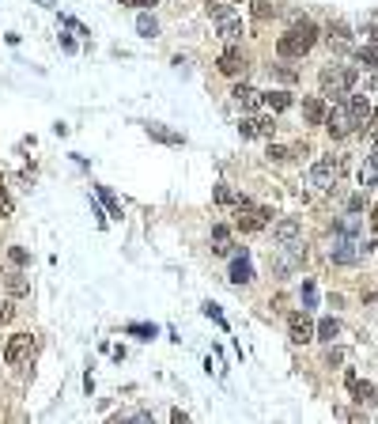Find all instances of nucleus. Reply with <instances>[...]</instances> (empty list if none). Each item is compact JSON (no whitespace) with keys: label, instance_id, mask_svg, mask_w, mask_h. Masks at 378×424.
<instances>
[{"label":"nucleus","instance_id":"nucleus-27","mask_svg":"<svg viewBox=\"0 0 378 424\" xmlns=\"http://www.w3.org/2000/svg\"><path fill=\"white\" fill-rule=\"evenodd\" d=\"M292 156H299V148H284V144H273L269 148V159H276V163H284V159H292Z\"/></svg>","mask_w":378,"mask_h":424},{"label":"nucleus","instance_id":"nucleus-33","mask_svg":"<svg viewBox=\"0 0 378 424\" xmlns=\"http://www.w3.org/2000/svg\"><path fill=\"white\" fill-rule=\"evenodd\" d=\"M367 137H371V144L378 148V110L371 114V122H367Z\"/></svg>","mask_w":378,"mask_h":424},{"label":"nucleus","instance_id":"nucleus-36","mask_svg":"<svg viewBox=\"0 0 378 424\" xmlns=\"http://www.w3.org/2000/svg\"><path fill=\"white\" fill-rule=\"evenodd\" d=\"M121 4H129V8H140V12H148V8H155V0H121Z\"/></svg>","mask_w":378,"mask_h":424},{"label":"nucleus","instance_id":"nucleus-37","mask_svg":"<svg viewBox=\"0 0 378 424\" xmlns=\"http://www.w3.org/2000/svg\"><path fill=\"white\" fill-rule=\"evenodd\" d=\"M0 216H12V201H8L4 186H0Z\"/></svg>","mask_w":378,"mask_h":424},{"label":"nucleus","instance_id":"nucleus-29","mask_svg":"<svg viewBox=\"0 0 378 424\" xmlns=\"http://www.w3.org/2000/svg\"><path fill=\"white\" fill-rule=\"evenodd\" d=\"M337 231H344V235H355V231H360V216H344V220L337 224Z\"/></svg>","mask_w":378,"mask_h":424},{"label":"nucleus","instance_id":"nucleus-12","mask_svg":"<svg viewBox=\"0 0 378 424\" xmlns=\"http://www.w3.org/2000/svg\"><path fill=\"white\" fill-rule=\"evenodd\" d=\"M239 133L242 137H273L276 122H273V118H258V114H253V118H246V122L239 125Z\"/></svg>","mask_w":378,"mask_h":424},{"label":"nucleus","instance_id":"nucleus-2","mask_svg":"<svg viewBox=\"0 0 378 424\" xmlns=\"http://www.w3.org/2000/svg\"><path fill=\"white\" fill-rule=\"evenodd\" d=\"M314 42H318V27L310 23V19H295V23L276 38V50H280V57H303V53L314 50Z\"/></svg>","mask_w":378,"mask_h":424},{"label":"nucleus","instance_id":"nucleus-10","mask_svg":"<svg viewBox=\"0 0 378 424\" xmlns=\"http://www.w3.org/2000/svg\"><path fill=\"white\" fill-rule=\"evenodd\" d=\"M216 64H219V72H224V76H242L250 61H246V53H242L239 46H227L224 53H219V61H216Z\"/></svg>","mask_w":378,"mask_h":424},{"label":"nucleus","instance_id":"nucleus-20","mask_svg":"<svg viewBox=\"0 0 378 424\" xmlns=\"http://www.w3.org/2000/svg\"><path fill=\"white\" fill-rule=\"evenodd\" d=\"M95 193H98V197H103V205L110 209V216H114V220H121V201L114 197V193H110L106 186H95Z\"/></svg>","mask_w":378,"mask_h":424},{"label":"nucleus","instance_id":"nucleus-31","mask_svg":"<svg viewBox=\"0 0 378 424\" xmlns=\"http://www.w3.org/2000/svg\"><path fill=\"white\" fill-rule=\"evenodd\" d=\"M12 319H16V307H12L8 299H0V326H8Z\"/></svg>","mask_w":378,"mask_h":424},{"label":"nucleus","instance_id":"nucleus-19","mask_svg":"<svg viewBox=\"0 0 378 424\" xmlns=\"http://www.w3.org/2000/svg\"><path fill=\"white\" fill-rule=\"evenodd\" d=\"M212 250H216V254H231V231L224 224L212 227Z\"/></svg>","mask_w":378,"mask_h":424},{"label":"nucleus","instance_id":"nucleus-28","mask_svg":"<svg viewBox=\"0 0 378 424\" xmlns=\"http://www.w3.org/2000/svg\"><path fill=\"white\" fill-rule=\"evenodd\" d=\"M273 12H276L273 0H253V16H258V19H269Z\"/></svg>","mask_w":378,"mask_h":424},{"label":"nucleus","instance_id":"nucleus-1","mask_svg":"<svg viewBox=\"0 0 378 424\" xmlns=\"http://www.w3.org/2000/svg\"><path fill=\"white\" fill-rule=\"evenodd\" d=\"M371 103L363 99V95H344V99L329 110L326 118V129H329V137L333 140H344V137H352L355 129H363L367 122H371Z\"/></svg>","mask_w":378,"mask_h":424},{"label":"nucleus","instance_id":"nucleus-34","mask_svg":"<svg viewBox=\"0 0 378 424\" xmlns=\"http://www.w3.org/2000/svg\"><path fill=\"white\" fill-rule=\"evenodd\" d=\"M314 299H318V288L307 280V285H303V303H307V307H314Z\"/></svg>","mask_w":378,"mask_h":424},{"label":"nucleus","instance_id":"nucleus-6","mask_svg":"<svg viewBox=\"0 0 378 424\" xmlns=\"http://www.w3.org/2000/svg\"><path fill=\"white\" fill-rule=\"evenodd\" d=\"M367 254V246H363V239H355V235H344L337 231V239H333V246H329V258L337 265H355L360 258Z\"/></svg>","mask_w":378,"mask_h":424},{"label":"nucleus","instance_id":"nucleus-15","mask_svg":"<svg viewBox=\"0 0 378 424\" xmlns=\"http://www.w3.org/2000/svg\"><path fill=\"white\" fill-rule=\"evenodd\" d=\"M360 186H363V190L378 186V148L363 159V167H360Z\"/></svg>","mask_w":378,"mask_h":424},{"label":"nucleus","instance_id":"nucleus-23","mask_svg":"<svg viewBox=\"0 0 378 424\" xmlns=\"http://www.w3.org/2000/svg\"><path fill=\"white\" fill-rule=\"evenodd\" d=\"M337 333H340V322L337 319H321L318 322V337H321V341H333Z\"/></svg>","mask_w":378,"mask_h":424},{"label":"nucleus","instance_id":"nucleus-16","mask_svg":"<svg viewBox=\"0 0 378 424\" xmlns=\"http://www.w3.org/2000/svg\"><path fill=\"white\" fill-rule=\"evenodd\" d=\"M0 277H4V288L12 292V296H27L30 292V280L23 273H16V269H0Z\"/></svg>","mask_w":378,"mask_h":424},{"label":"nucleus","instance_id":"nucleus-5","mask_svg":"<svg viewBox=\"0 0 378 424\" xmlns=\"http://www.w3.org/2000/svg\"><path fill=\"white\" fill-rule=\"evenodd\" d=\"M340 175H344V156H321L314 167H310L307 182H310L314 190H329V186H337Z\"/></svg>","mask_w":378,"mask_h":424},{"label":"nucleus","instance_id":"nucleus-17","mask_svg":"<svg viewBox=\"0 0 378 424\" xmlns=\"http://www.w3.org/2000/svg\"><path fill=\"white\" fill-rule=\"evenodd\" d=\"M148 137L159 140V144H185V137L178 133V129H166V125H159V122L148 125Z\"/></svg>","mask_w":378,"mask_h":424},{"label":"nucleus","instance_id":"nucleus-14","mask_svg":"<svg viewBox=\"0 0 378 424\" xmlns=\"http://www.w3.org/2000/svg\"><path fill=\"white\" fill-rule=\"evenodd\" d=\"M231 95H235V103L242 106V110H258V106L265 103V95H261V91H253V88H246V84H239V88L231 91Z\"/></svg>","mask_w":378,"mask_h":424},{"label":"nucleus","instance_id":"nucleus-8","mask_svg":"<svg viewBox=\"0 0 378 424\" xmlns=\"http://www.w3.org/2000/svg\"><path fill=\"white\" fill-rule=\"evenodd\" d=\"M208 16H212L216 30H219L224 38H231V42L242 38V19H239V12H235L231 4H216V0H212V4H208Z\"/></svg>","mask_w":378,"mask_h":424},{"label":"nucleus","instance_id":"nucleus-7","mask_svg":"<svg viewBox=\"0 0 378 424\" xmlns=\"http://www.w3.org/2000/svg\"><path fill=\"white\" fill-rule=\"evenodd\" d=\"M38 356V337L35 333H16V337H8V345H4V360L8 364H30Z\"/></svg>","mask_w":378,"mask_h":424},{"label":"nucleus","instance_id":"nucleus-4","mask_svg":"<svg viewBox=\"0 0 378 424\" xmlns=\"http://www.w3.org/2000/svg\"><path fill=\"white\" fill-rule=\"evenodd\" d=\"M269 224H273V209H265V205H250L246 197L235 205V227H239V231L253 235V231H261V227H269Z\"/></svg>","mask_w":378,"mask_h":424},{"label":"nucleus","instance_id":"nucleus-9","mask_svg":"<svg viewBox=\"0 0 378 424\" xmlns=\"http://www.w3.org/2000/svg\"><path fill=\"white\" fill-rule=\"evenodd\" d=\"M287 333H292L295 345H307V341H314V337H318V326L310 322L307 311H295L292 319H287Z\"/></svg>","mask_w":378,"mask_h":424},{"label":"nucleus","instance_id":"nucleus-40","mask_svg":"<svg viewBox=\"0 0 378 424\" xmlns=\"http://www.w3.org/2000/svg\"><path fill=\"white\" fill-rule=\"evenodd\" d=\"M371 38H374V42H378V27H371Z\"/></svg>","mask_w":378,"mask_h":424},{"label":"nucleus","instance_id":"nucleus-35","mask_svg":"<svg viewBox=\"0 0 378 424\" xmlns=\"http://www.w3.org/2000/svg\"><path fill=\"white\" fill-rule=\"evenodd\" d=\"M363 205H367V190H363V193H355V197L348 201V212H360Z\"/></svg>","mask_w":378,"mask_h":424},{"label":"nucleus","instance_id":"nucleus-18","mask_svg":"<svg viewBox=\"0 0 378 424\" xmlns=\"http://www.w3.org/2000/svg\"><path fill=\"white\" fill-rule=\"evenodd\" d=\"M231 280H235V285H250V280H253V265H250L246 254L231 262Z\"/></svg>","mask_w":378,"mask_h":424},{"label":"nucleus","instance_id":"nucleus-32","mask_svg":"<svg viewBox=\"0 0 378 424\" xmlns=\"http://www.w3.org/2000/svg\"><path fill=\"white\" fill-rule=\"evenodd\" d=\"M205 314H208V319H212V322H219V326H224V330H227V319H224V314H219V307H216V303H205Z\"/></svg>","mask_w":378,"mask_h":424},{"label":"nucleus","instance_id":"nucleus-3","mask_svg":"<svg viewBox=\"0 0 378 424\" xmlns=\"http://www.w3.org/2000/svg\"><path fill=\"white\" fill-rule=\"evenodd\" d=\"M355 80H360V69H352V64H329V69H321L318 76V88L321 95H337V99H344L352 88H355Z\"/></svg>","mask_w":378,"mask_h":424},{"label":"nucleus","instance_id":"nucleus-22","mask_svg":"<svg viewBox=\"0 0 378 424\" xmlns=\"http://www.w3.org/2000/svg\"><path fill=\"white\" fill-rule=\"evenodd\" d=\"M360 64H367V69H378V42H371V46H360Z\"/></svg>","mask_w":378,"mask_h":424},{"label":"nucleus","instance_id":"nucleus-39","mask_svg":"<svg viewBox=\"0 0 378 424\" xmlns=\"http://www.w3.org/2000/svg\"><path fill=\"white\" fill-rule=\"evenodd\" d=\"M371 227H374V243H378V205H374V212H371Z\"/></svg>","mask_w":378,"mask_h":424},{"label":"nucleus","instance_id":"nucleus-11","mask_svg":"<svg viewBox=\"0 0 378 424\" xmlns=\"http://www.w3.org/2000/svg\"><path fill=\"white\" fill-rule=\"evenodd\" d=\"M299 235H303V224L292 220V216H287V220H276V224H273V239H276L280 246L299 243Z\"/></svg>","mask_w":378,"mask_h":424},{"label":"nucleus","instance_id":"nucleus-24","mask_svg":"<svg viewBox=\"0 0 378 424\" xmlns=\"http://www.w3.org/2000/svg\"><path fill=\"white\" fill-rule=\"evenodd\" d=\"M137 30H140L144 38H155V35H159V23H155V19H151L148 12H144V16L137 19Z\"/></svg>","mask_w":378,"mask_h":424},{"label":"nucleus","instance_id":"nucleus-13","mask_svg":"<svg viewBox=\"0 0 378 424\" xmlns=\"http://www.w3.org/2000/svg\"><path fill=\"white\" fill-rule=\"evenodd\" d=\"M303 118L310 125H326V118H329V106L321 95H310V99H303Z\"/></svg>","mask_w":378,"mask_h":424},{"label":"nucleus","instance_id":"nucleus-21","mask_svg":"<svg viewBox=\"0 0 378 424\" xmlns=\"http://www.w3.org/2000/svg\"><path fill=\"white\" fill-rule=\"evenodd\" d=\"M265 106H269V110H287V106H292V95L287 91H269L265 95Z\"/></svg>","mask_w":378,"mask_h":424},{"label":"nucleus","instance_id":"nucleus-26","mask_svg":"<svg viewBox=\"0 0 378 424\" xmlns=\"http://www.w3.org/2000/svg\"><path fill=\"white\" fill-rule=\"evenodd\" d=\"M329 42H337V46H348V27H344V23H329Z\"/></svg>","mask_w":378,"mask_h":424},{"label":"nucleus","instance_id":"nucleus-25","mask_svg":"<svg viewBox=\"0 0 378 424\" xmlns=\"http://www.w3.org/2000/svg\"><path fill=\"white\" fill-rule=\"evenodd\" d=\"M125 333H132V337H140V341H151V337H155V326L132 322V326H125Z\"/></svg>","mask_w":378,"mask_h":424},{"label":"nucleus","instance_id":"nucleus-30","mask_svg":"<svg viewBox=\"0 0 378 424\" xmlns=\"http://www.w3.org/2000/svg\"><path fill=\"white\" fill-rule=\"evenodd\" d=\"M216 201H219V205H239L242 197H235V193H231L227 186H216Z\"/></svg>","mask_w":378,"mask_h":424},{"label":"nucleus","instance_id":"nucleus-38","mask_svg":"<svg viewBox=\"0 0 378 424\" xmlns=\"http://www.w3.org/2000/svg\"><path fill=\"white\" fill-rule=\"evenodd\" d=\"M171 420H174V424H185V420H189V413H185V409H174V413H171Z\"/></svg>","mask_w":378,"mask_h":424}]
</instances>
